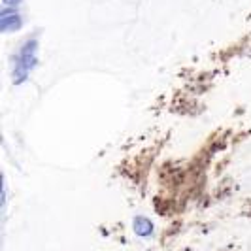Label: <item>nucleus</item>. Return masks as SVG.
I'll return each mask as SVG.
<instances>
[{
  "instance_id": "f257e3e1",
  "label": "nucleus",
  "mask_w": 251,
  "mask_h": 251,
  "mask_svg": "<svg viewBox=\"0 0 251 251\" xmlns=\"http://www.w3.org/2000/svg\"><path fill=\"white\" fill-rule=\"evenodd\" d=\"M38 50H40V40L38 36H28L21 42L13 55V68H12V81L13 85H23L30 77L32 70L38 66Z\"/></svg>"
},
{
  "instance_id": "f03ea898",
  "label": "nucleus",
  "mask_w": 251,
  "mask_h": 251,
  "mask_svg": "<svg viewBox=\"0 0 251 251\" xmlns=\"http://www.w3.org/2000/svg\"><path fill=\"white\" fill-rule=\"evenodd\" d=\"M23 15L19 13V8H2L0 10V30L4 34H12L23 28Z\"/></svg>"
},
{
  "instance_id": "7ed1b4c3",
  "label": "nucleus",
  "mask_w": 251,
  "mask_h": 251,
  "mask_svg": "<svg viewBox=\"0 0 251 251\" xmlns=\"http://www.w3.org/2000/svg\"><path fill=\"white\" fill-rule=\"evenodd\" d=\"M132 228H134V232L142 236V238H148L153 234V230H155V226L151 223V219L148 217H144V215H136L134 219H132Z\"/></svg>"
},
{
  "instance_id": "20e7f679",
  "label": "nucleus",
  "mask_w": 251,
  "mask_h": 251,
  "mask_svg": "<svg viewBox=\"0 0 251 251\" xmlns=\"http://www.w3.org/2000/svg\"><path fill=\"white\" fill-rule=\"evenodd\" d=\"M23 0H2V8H19Z\"/></svg>"
}]
</instances>
